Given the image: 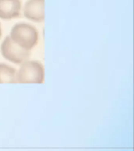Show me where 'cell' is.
I'll return each mask as SVG.
<instances>
[{
	"label": "cell",
	"instance_id": "cell-6",
	"mask_svg": "<svg viewBox=\"0 0 134 151\" xmlns=\"http://www.w3.org/2000/svg\"><path fill=\"white\" fill-rule=\"evenodd\" d=\"M17 71L9 65L0 63V83H15Z\"/></svg>",
	"mask_w": 134,
	"mask_h": 151
},
{
	"label": "cell",
	"instance_id": "cell-5",
	"mask_svg": "<svg viewBox=\"0 0 134 151\" xmlns=\"http://www.w3.org/2000/svg\"><path fill=\"white\" fill-rule=\"evenodd\" d=\"M21 0H0V18L12 20L21 14Z\"/></svg>",
	"mask_w": 134,
	"mask_h": 151
},
{
	"label": "cell",
	"instance_id": "cell-4",
	"mask_svg": "<svg viewBox=\"0 0 134 151\" xmlns=\"http://www.w3.org/2000/svg\"><path fill=\"white\" fill-rule=\"evenodd\" d=\"M24 16L29 21L42 22L45 20V0H28L24 6Z\"/></svg>",
	"mask_w": 134,
	"mask_h": 151
},
{
	"label": "cell",
	"instance_id": "cell-7",
	"mask_svg": "<svg viewBox=\"0 0 134 151\" xmlns=\"http://www.w3.org/2000/svg\"><path fill=\"white\" fill-rule=\"evenodd\" d=\"M1 35H2V28H1V25H0V38H1Z\"/></svg>",
	"mask_w": 134,
	"mask_h": 151
},
{
	"label": "cell",
	"instance_id": "cell-3",
	"mask_svg": "<svg viewBox=\"0 0 134 151\" xmlns=\"http://www.w3.org/2000/svg\"><path fill=\"white\" fill-rule=\"evenodd\" d=\"M0 51L5 59L16 65H21L31 57V50L23 49L18 46L12 40L9 35H7L2 42Z\"/></svg>",
	"mask_w": 134,
	"mask_h": 151
},
{
	"label": "cell",
	"instance_id": "cell-1",
	"mask_svg": "<svg viewBox=\"0 0 134 151\" xmlns=\"http://www.w3.org/2000/svg\"><path fill=\"white\" fill-rule=\"evenodd\" d=\"M9 36L15 43L23 49L31 50L37 44L38 32L35 26L22 22L13 26Z\"/></svg>",
	"mask_w": 134,
	"mask_h": 151
},
{
	"label": "cell",
	"instance_id": "cell-2",
	"mask_svg": "<svg viewBox=\"0 0 134 151\" xmlns=\"http://www.w3.org/2000/svg\"><path fill=\"white\" fill-rule=\"evenodd\" d=\"M44 79V66L39 61H24L16 72V81L21 83H42Z\"/></svg>",
	"mask_w": 134,
	"mask_h": 151
}]
</instances>
